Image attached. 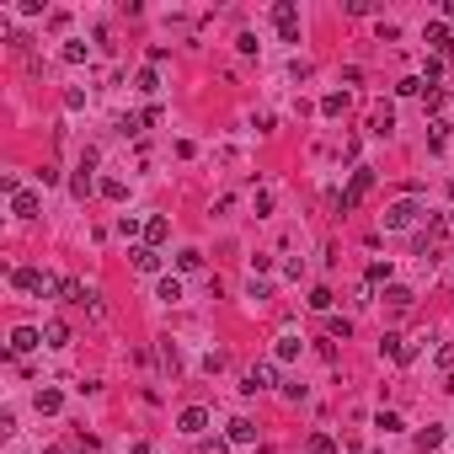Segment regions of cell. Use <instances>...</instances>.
Instances as JSON below:
<instances>
[{"instance_id": "22", "label": "cell", "mask_w": 454, "mask_h": 454, "mask_svg": "<svg viewBox=\"0 0 454 454\" xmlns=\"http://www.w3.org/2000/svg\"><path fill=\"white\" fill-rule=\"evenodd\" d=\"M299 359V337H278V363Z\"/></svg>"}, {"instance_id": "9", "label": "cell", "mask_w": 454, "mask_h": 454, "mask_svg": "<svg viewBox=\"0 0 454 454\" xmlns=\"http://www.w3.org/2000/svg\"><path fill=\"white\" fill-rule=\"evenodd\" d=\"M37 342H43V332H33V326H16V332H11V353H16V359H22V353H33Z\"/></svg>"}, {"instance_id": "19", "label": "cell", "mask_w": 454, "mask_h": 454, "mask_svg": "<svg viewBox=\"0 0 454 454\" xmlns=\"http://www.w3.org/2000/svg\"><path fill=\"white\" fill-rule=\"evenodd\" d=\"M305 449H310V454H337V443H332V433H310Z\"/></svg>"}, {"instance_id": "31", "label": "cell", "mask_w": 454, "mask_h": 454, "mask_svg": "<svg viewBox=\"0 0 454 454\" xmlns=\"http://www.w3.org/2000/svg\"><path fill=\"white\" fill-rule=\"evenodd\" d=\"M161 363H166V369H171V374H177V369H182V359H177V347H171V342H166V347H161Z\"/></svg>"}, {"instance_id": "32", "label": "cell", "mask_w": 454, "mask_h": 454, "mask_svg": "<svg viewBox=\"0 0 454 454\" xmlns=\"http://www.w3.org/2000/svg\"><path fill=\"white\" fill-rule=\"evenodd\" d=\"M374 428H385V433H401V417H395V412H380V422H374Z\"/></svg>"}, {"instance_id": "4", "label": "cell", "mask_w": 454, "mask_h": 454, "mask_svg": "<svg viewBox=\"0 0 454 454\" xmlns=\"http://www.w3.org/2000/svg\"><path fill=\"white\" fill-rule=\"evenodd\" d=\"M273 27L284 33V43H299V11L289 6V0H278V6H273Z\"/></svg>"}, {"instance_id": "15", "label": "cell", "mask_w": 454, "mask_h": 454, "mask_svg": "<svg viewBox=\"0 0 454 454\" xmlns=\"http://www.w3.org/2000/svg\"><path fill=\"white\" fill-rule=\"evenodd\" d=\"M428 43L438 48V54H449V48H454V33H449L443 22H428Z\"/></svg>"}, {"instance_id": "23", "label": "cell", "mask_w": 454, "mask_h": 454, "mask_svg": "<svg viewBox=\"0 0 454 454\" xmlns=\"http://www.w3.org/2000/svg\"><path fill=\"white\" fill-rule=\"evenodd\" d=\"M321 112H326V118H337V112H347V96H342V91H332V96H326V102H321Z\"/></svg>"}, {"instance_id": "1", "label": "cell", "mask_w": 454, "mask_h": 454, "mask_svg": "<svg viewBox=\"0 0 454 454\" xmlns=\"http://www.w3.org/2000/svg\"><path fill=\"white\" fill-rule=\"evenodd\" d=\"M11 284L16 289H22V294H54V289H59V278H48V273H37V267H16V273H11Z\"/></svg>"}, {"instance_id": "21", "label": "cell", "mask_w": 454, "mask_h": 454, "mask_svg": "<svg viewBox=\"0 0 454 454\" xmlns=\"http://www.w3.org/2000/svg\"><path fill=\"white\" fill-rule=\"evenodd\" d=\"M86 54H91V48H86V43H81V37H70V43H64V64H81V59H86Z\"/></svg>"}, {"instance_id": "6", "label": "cell", "mask_w": 454, "mask_h": 454, "mask_svg": "<svg viewBox=\"0 0 454 454\" xmlns=\"http://www.w3.org/2000/svg\"><path fill=\"white\" fill-rule=\"evenodd\" d=\"M37 209H43V204H37V192H27V187L11 192V214L16 219H37Z\"/></svg>"}, {"instance_id": "20", "label": "cell", "mask_w": 454, "mask_h": 454, "mask_svg": "<svg viewBox=\"0 0 454 454\" xmlns=\"http://www.w3.org/2000/svg\"><path fill=\"white\" fill-rule=\"evenodd\" d=\"M177 267H182V273H198V267H204V251H182V257H177Z\"/></svg>"}, {"instance_id": "3", "label": "cell", "mask_w": 454, "mask_h": 454, "mask_svg": "<svg viewBox=\"0 0 454 454\" xmlns=\"http://www.w3.org/2000/svg\"><path fill=\"white\" fill-rule=\"evenodd\" d=\"M369 187H374V171L359 166V171H353V182H347V192H342V209H359L363 198H369Z\"/></svg>"}, {"instance_id": "12", "label": "cell", "mask_w": 454, "mask_h": 454, "mask_svg": "<svg viewBox=\"0 0 454 454\" xmlns=\"http://www.w3.org/2000/svg\"><path fill=\"white\" fill-rule=\"evenodd\" d=\"M161 240H171V225L161 214H150L144 219V246H161Z\"/></svg>"}, {"instance_id": "8", "label": "cell", "mask_w": 454, "mask_h": 454, "mask_svg": "<svg viewBox=\"0 0 454 454\" xmlns=\"http://www.w3.org/2000/svg\"><path fill=\"white\" fill-rule=\"evenodd\" d=\"M54 294H59L64 305H86V294H91V289H86L81 278H59V289H54Z\"/></svg>"}, {"instance_id": "24", "label": "cell", "mask_w": 454, "mask_h": 454, "mask_svg": "<svg viewBox=\"0 0 454 454\" xmlns=\"http://www.w3.org/2000/svg\"><path fill=\"white\" fill-rule=\"evenodd\" d=\"M438 443H443V428H422L417 433V449H438Z\"/></svg>"}, {"instance_id": "27", "label": "cell", "mask_w": 454, "mask_h": 454, "mask_svg": "<svg viewBox=\"0 0 454 454\" xmlns=\"http://www.w3.org/2000/svg\"><path fill=\"white\" fill-rule=\"evenodd\" d=\"M326 332H332V337H342V342H347V337H353V321H342V315H332V321H326Z\"/></svg>"}, {"instance_id": "5", "label": "cell", "mask_w": 454, "mask_h": 454, "mask_svg": "<svg viewBox=\"0 0 454 454\" xmlns=\"http://www.w3.org/2000/svg\"><path fill=\"white\" fill-rule=\"evenodd\" d=\"M278 385V363H251V374H246V385H240V390H273Z\"/></svg>"}, {"instance_id": "14", "label": "cell", "mask_w": 454, "mask_h": 454, "mask_svg": "<svg viewBox=\"0 0 454 454\" xmlns=\"http://www.w3.org/2000/svg\"><path fill=\"white\" fill-rule=\"evenodd\" d=\"M225 438H230V443H251V438H257V422H251V417H235Z\"/></svg>"}, {"instance_id": "13", "label": "cell", "mask_w": 454, "mask_h": 454, "mask_svg": "<svg viewBox=\"0 0 454 454\" xmlns=\"http://www.w3.org/2000/svg\"><path fill=\"white\" fill-rule=\"evenodd\" d=\"M204 428H209V412H204V407H187V412H182V433H192V438H198Z\"/></svg>"}, {"instance_id": "16", "label": "cell", "mask_w": 454, "mask_h": 454, "mask_svg": "<svg viewBox=\"0 0 454 454\" xmlns=\"http://www.w3.org/2000/svg\"><path fill=\"white\" fill-rule=\"evenodd\" d=\"M64 342H70V326H64V321H48L43 326V347H64Z\"/></svg>"}, {"instance_id": "7", "label": "cell", "mask_w": 454, "mask_h": 454, "mask_svg": "<svg viewBox=\"0 0 454 454\" xmlns=\"http://www.w3.org/2000/svg\"><path fill=\"white\" fill-rule=\"evenodd\" d=\"M380 353H385V359H395V363H407L412 359V342H407V337H380Z\"/></svg>"}, {"instance_id": "2", "label": "cell", "mask_w": 454, "mask_h": 454, "mask_svg": "<svg viewBox=\"0 0 454 454\" xmlns=\"http://www.w3.org/2000/svg\"><path fill=\"white\" fill-rule=\"evenodd\" d=\"M422 219V204H412V198H401V204L385 209V230H412Z\"/></svg>"}, {"instance_id": "30", "label": "cell", "mask_w": 454, "mask_h": 454, "mask_svg": "<svg viewBox=\"0 0 454 454\" xmlns=\"http://www.w3.org/2000/svg\"><path fill=\"white\" fill-rule=\"evenodd\" d=\"M433 359H438V369H443V374H449V369H454V342H443L438 353H433Z\"/></svg>"}, {"instance_id": "26", "label": "cell", "mask_w": 454, "mask_h": 454, "mask_svg": "<svg viewBox=\"0 0 454 454\" xmlns=\"http://www.w3.org/2000/svg\"><path fill=\"white\" fill-rule=\"evenodd\" d=\"M161 299H166V305H177V299H182V284H177V278H161Z\"/></svg>"}, {"instance_id": "25", "label": "cell", "mask_w": 454, "mask_h": 454, "mask_svg": "<svg viewBox=\"0 0 454 454\" xmlns=\"http://www.w3.org/2000/svg\"><path fill=\"white\" fill-rule=\"evenodd\" d=\"M123 192H129V187H123L118 177H107V182H102V198H112V204H123Z\"/></svg>"}, {"instance_id": "17", "label": "cell", "mask_w": 454, "mask_h": 454, "mask_svg": "<svg viewBox=\"0 0 454 454\" xmlns=\"http://www.w3.org/2000/svg\"><path fill=\"white\" fill-rule=\"evenodd\" d=\"M369 129H374V134H390V129H395V107H390V102H385V107H374V123H369Z\"/></svg>"}, {"instance_id": "10", "label": "cell", "mask_w": 454, "mask_h": 454, "mask_svg": "<svg viewBox=\"0 0 454 454\" xmlns=\"http://www.w3.org/2000/svg\"><path fill=\"white\" fill-rule=\"evenodd\" d=\"M129 257H134V267H139V273H161V251H156V246H134Z\"/></svg>"}, {"instance_id": "28", "label": "cell", "mask_w": 454, "mask_h": 454, "mask_svg": "<svg viewBox=\"0 0 454 454\" xmlns=\"http://www.w3.org/2000/svg\"><path fill=\"white\" fill-rule=\"evenodd\" d=\"M310 310H332V289H310Z\"/></svg>"}, {"instance_id": "11", "label": "cell", "mask_w": 454, "mask_h": 454, "mask_svg": "<svg viewBox=\"0 0 454 454\" xmlns=\"http://www.w3.org/2000/svg\"><path fill=\"white\" fill-rule=\"evenodd\" d=\"M412 299H417V294H412V289H401V284L385 289V305H390L395 315H407V310H412Z\"/></svg>"}, {"instance_id": "33", "label": "cell", "mask_w": 454, "mask_h": 454, "mask_svg": "<svg viewBox=\"0 0 454 454\" xmlns=\"http://www.w3.org/2000/svg\"><path fill=\"white\" fill-rule=\"evenodd\" d=\"M385 278H390V262H374V267H369V289L385 284Z\"/></svg>"}, {"instance_id": "34", "label": "cell", "mask_w": 454, "mask_h": 454, "mask_svg": "<svg viewBox=\"0 0 454 454\" xmlns=\"http://www.w3.org/2000/svg\"><path fill=\"white\" fill-rule=\"evenodd\" d=\"M43 454H64V449H43Z\"/></svg>"}, {"instance_id": "18", "label": "cell", "mask_w": 454, "mask_h": 454, "mask_svg": "<svg viewBox=\"0 0 454 454\" xmlns=\"http://www.w3.org/2000/svg\"><path fill=\"white\" fill-rule=\"evenodd\" d=\"M59 407H64V395H59V390H37V412H48V417H54Z\"/></svg>"}, {"instance_id": "29", "label": "cell", "mask_w": 454, "mask_h": 454, "mask_svg": "<svg viewBox=\"0 0 454 454\" xmlns=\"http://www.w3.org/2000/svg\"><path fill=\"white\" fill-rule=\"evenodd\" d=\"M139 91H144V96H156V91H161V81H156V70H139Z\"/></svg>"}]
</instances>
